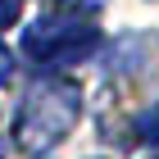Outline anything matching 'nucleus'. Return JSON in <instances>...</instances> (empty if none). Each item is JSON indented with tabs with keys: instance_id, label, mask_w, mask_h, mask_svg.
Here are the masks:
<instances>
[{
	"instance_id": "obj_1",
	"label": "nucleus",
	"mask_w": 159,
	"mask_h": 159,
	"mask_svg": "<svg viewBox=\"0 0 159 159\" xmlns=\"http://www.w3.org/2000/svg\"><path fill=\"white\" fill-rule=\"evenodd\" d=\"M77 114H82V91L68 77H46V82L23 100L18 123H14V136L23 150H50L59 146L64 136L73 132Z\"/></svg>"
},
{
	"instance_id": "obj_2",
	"label": "nucleus",
	"mask_w": 159,
	"mask_h": 159,
	"mask_svg": "<svg viewBox=\"0 0 159 159\" xmlns=\"http://www.w3.org/2000/svg\"><path fill=\"white\" fill-rule=\"evenodd\" d=\"M96 46H100V32L91 23H82L77 14L73 18H41L37 27H27V37H23L27 55L41 59V64H55V68L86 59Z\"/></svg>"
},
{
	"instance_id": "obj_3",
	"label": "nucleus",
	"mask_w": 159,
	"mask_h": 159,
	"mask_svg": "<svg viewBox=\"0 0 159 159\" xmlns=\"http://www.w3.org/2000/svg\"><path fill=\"white\" fill-rule=\"evenodd\" d=\"M136 136H141L146 146H159V105H150V109L141 114V123H136Z\"/></svg>"
},
{
	"instance_id": "obj_4",
	"label": "nucleus",
	"mask_w": 159,
	"mask_h": 159,
	"mask_svg": "<svg viewBox=\"0 0 159 159\" xmlns=\"http://www.w3.org/2000/svg\"><path fill=\"white\" fill-rule=\"evenodd\" d=\"M23 14V0H0V27H14Z\"/></svg>"
},
{
	"instance_id": "obj_5",
	"label": "nucleus",
	"mask_w": 159,
	"mask_h": 159,
	"mask_svg": "<svg viewBox=\"0 0 159 159\" xmlns=\"http://www.w3.org/2000/svg\"><path fill=\"white\" fill-rule=\"evenodd\" d=\"M59 9H68V14H91V9H100L105 0H55Z\"/></svg>"
},
{
	"instance_id": "obj_6",
	"label": "nucleus",
	"mask_w": 159,
	"mask_h": 159,
	"mask_svg": "<svg viewBox=\"0 0 159 159\" xmlns=\"http://www.w3.org/2000/svg\"><path fill=\"white\" fill-rule=\"evenodd\" d=\"M14 77V55H9V46L0 41V82H9Z\"/></svg>"
}]
</instances>
